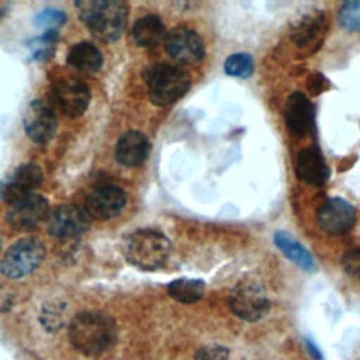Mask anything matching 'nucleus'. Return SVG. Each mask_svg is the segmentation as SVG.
Instances as JSON below:
<instances>
[{"mask_svg": "<svg viewBox=\"0 0 360 360\" xmlns=\"http://www.w3.org/2000/svg\"><path fill=\"white\" fill-rule=\"evenodd\" d=\"M72 346L84 356H98L111 349L117 340L115 321L98 311L77 314L69 323Z\"/></svg>", "mask_w": 360, "mask_h": 360, "instance_id": "f257e3e1", "label": "nucleus"}, {"mask_svg": "<svg viewBox=\"0 0 360 360\" xmlns=\"http://www.w3.org/2000/svg\"><path fill=\"white\" fill-rule=\"evenodd\" d=\"M79 17L100 41L118 39L128 21V4L121 0H83L76 3Z\"/></svg>", "mask_w": 360, "mask_h": 360, "instance_id": "f03ea898", "label": "nucleus"}, {"mask_svg": "<svg viewBox=\"0 0 360 360\" xmlns=\"http://www.w3.org/2000/svg\"><path fill=\"white\" fill-rule=\"evenodd\" d=\"M170 240L156 229H139L131 233L124 243L127 260L139 270L160 269L169 259Z\"/></svg>", "mask_w": 360, "mask_h": 360, "instance_id": "7ed1b4c3", "label": "nucleus"}, {"mask_svg": "<svg viewBox=\"0 0 360 360\" xmlns=\"http://www.w3.org/2000/svg\"><path fill=\"white\" fill-rule=\"evenodd\" d=\"M149 100L160 107L180 100L191 86V76L183 68L170 63H155L145 75Z\"/></svg>", "mask_w": 360, "mask_h": 360, "instance_id": "20e7f679", "label": "nucleus"}, {"mask_svg": "<svg viewBox=\"0 0 360 360\" xmlns=\"http://www.w3.org/2000/svg\"><path fill=\"white\" fill-rule=\"evenodd\" d=\"M229 308L240 319L256 322L270 311V300L264 285L255 278L240 280L229 292Z\"/></svg>", "mask_w": 360, "mask_h": 360, "instance_id": "39448f33", "label": "nucleus"}, {"mask_svg": "<svg viewBox=\"0 0 360 360\" xmlns=\"http://www.w3.org/2000/svg\"><path fill=\"white\" fill-rule=\"evenodd\" d=\"M45 245L41 239L27 236L14 242L0 262V271L8 278H21L31 274L45 259Z\"/></svg>", "mask_w": 360, "mask_h": 360, "instance_id": "423d86ee", "label": "nucleus"}, {"mask_svg": "<svg viewBox=\"0 0 360 360\" xmlns=\"http://www.w3.org/2000/svg\"><path fill=\"white\" fill-rule=\"evenodd\" d=\"M90 98L89 86L76 77H60L51 87L52 104L70 118L82 115L87 110Z\"/></svg>", "mask_w": 360, "mask_h": 360, "instance_id": "0eeeda50", "label": "nucleus"}, {"mask_svg": "<svg viewBox=\"0 0 360 360\" xmlns=\"http://www.w3.org/2000/svg\"><path fill=\"white\" fill-rule=\"evenodd\" d=\"M90 222L91 219L84 208L65 204L49 212L46 218V228L52 236L69 240L83 235L89 229Z\"/></svg>", "mask_w": 360, "mask_h": 360, "instance_id": "6e6552de", "label": "nucleus"}, {"mask_svg": "<svg viewBox=\"0 0 360 360\" xmlns=\"http://www.w3.org/2000/svg\"><path fill=\"white\" fill-rule=\"evenodd\" d=\"M326 22L328 20L321 10H311L309 13L302 14L291 24V41L307 55L316 52L323 42Z\"/></svg>", "mask_w": 360, "mask_h": 360, "instance_id": "1a4fd4ad", "label": "nucleus"}, {"mask_svg": "<svg viewBox=\"0 0 360 360\" xmlns=\"http://www.w3.org/2000/svg\"><path fill=\"white\" fill-rule=\"evenodd\" d=\"M165 48L172 59L180 65H193L202 59L204 41L194 30L186 27L173 28L166 34Z\"/></svg>", "mask_w": 360, "mask_h": 360, "instance_id": "9d476101", "label": "nucleus"}, {"mask_svg": "<svg viewBox=\"0 0 360 360\" xmlns=\"http://www.w3.org/2000/svg\"><path fill=\"white\" fill-rule=\"evenodd\" d=\"M51 210L48 200L41 194H30L8 205L7 221L17 231H30L37 228L48 218Z\"/></svg>", "mask_w": 360, "mask_h": 360, "instance_id": "9b49d317", "label": "nucleus"}, {"mask_svg": "<svg viewBox=\"0 0 360 360\" xmlns=\"http://www.w3.org/2000/svg\"><path fill=\"white\" fill-rule=\"evenodd\" d=\"M127 204L125 191L115 184H104L94 188L86 198L84 210L90 219L107 221L121 214Z\"/></svg>", "mask_w": 360, "mask_h": 360, "instance_id": "f8f14e48", "label": "nucleus"}, {"mask_svg": "<svg viewBox=\"0 0 360 360\" xmlns=\"http://www.w3.org/2000/svg\"><path fill=\"white\" fill-rule=\"evenodd\" d=\"M44 173L35 163H22L3 181H0V198L8 205L24 198L41 186Z\"/></svg>", "mask_w": 360, "mask_h": 360, "instance_id": "ddd939ff", "label": "nucleus"}, {"mask_svg": "<svg viewBox=\"0 0 360 360\" xmlns=\"http://www.w3.org/2000/svg\"><path fill=\"white\" fill-rule=\"evenodd\" d=\"M24 129L35 143H48L58 131V118L51 107L44 100H34L24 114Z\"/></svg>", "mask_w": 360, "mask_h": 360, "instance_id": "4468645a", "label": "nucleus"}, {"mask_svg": "<svg viewBox=\"0 0 360 360\" xmlns=\"http://www.w3.org/2000/svg\"><path fill=\"white\" fill-rule=\"evenodd\" d=\"M316 218L323 232L330 235H342L354 226L356 208L345 198L332 197L319 207Z\"/></svg>", "mask_w": 360, "mask_h": 360, "instance_id": "2eb2a0df", "label": "nucleus"}, {"mask_svg": "<svg viewBox=\"0 0 360 360\" xmlns=\"http://www.w3.org/2000/svg\"><path fill=\"white\" fill-rule=\"evenodd\" d=\"M314 105L302 91H294L288 96L284 107V120L292 135H307L314 127Z\"/></svg>", "mask_w": 360, "mask_h": 360, "instance_id": "dca6fc26", "label": "nucleus"}, {"mask_svg": "<svg viewBox=\"0 0 360 360\" xmlns=\"http://www.w3.org/2000/svg\"><path fill=\"white\" fill-rule=\"evenodd\" d=\"M297 177L315 187L323 186L329 179V167L323 159V155L316 146L304 148L298 152L295 160Z\"/></svg>", "mask_w": 360, "mask_h": 360, "instance_id": "f3484780", "label": "nucleus"}, {"mask_svg": "<svg viewBox=\"0 0 360 360\" xmlns=\"http://www.w3.org/2000/svg\"><path fill=\"white\" fill-rule=\"evenodd\" d=\"M149 141L139 131H128L120 136L115 145V159L127 167L142 165L149 155Z\"/></svg>", "mask_w": 360, "mask_h": 360, "instance_id": "a211bd4d", "label": "nucleus"}, {"mask_svg": "<svg viewBox=\"0 0 360 360\" xmlns=\"http://www.w3.org/2000/svg\"><path fill=\"white\" fill-rule=\"evenodd\" d=\"M68 63L82 73H96L103 66V53L91 42H79L70 46Z\"/></svg>", "mask_w": 360, "mask_h": 360, "instance_id": "6ab92c4d", "label": "nucleus"}, {"mask_svg": "<svg viewBox=\"0 0 360 360\" xmlns=\"http://www.w3.org/2000/svg\"><path fill=\"white\" fill-rule=\"evenodd\" d=\"M274 243L288 257V260L295 263L304 271L312 273L316 270V263L312 255L290 233L284 231H277L274 233Z\"/></svg>", "mask_w": 360, "mask_h": 360, "instance_id": "aec40b11", "label": "nucleus"}, {"mask_svg": "<svg viewBox=\"0 0 360 360\" xmlns=\"http://www.w3.org/2000/svg\"><path fill=\"white\" fill-rule=\"evenodd\" d=\"M132 37L139 46H155L166 38V28L163 21L155 15L148 14L138 18L132 27Z\"/></svg>", "mask_w": 360, "mask_h": 360, "instance_id": "412c9836", "label": "nucleus"}, {"mask_svg": "<svg viewBox=\"0 0 360 360\" xmlns=\"http://www.w3.org/2000/svg\"><path fill=\"white\" fill-rule=\"evenodd\" d=\"M169 295L181 304H193L202 298L205 284L200 278H176L167 284Z\"/></svg>", "mask_w": 360, "mask_h": 360, "instance_id": "4be33fe9", "label": "nucleus"}, {"mask_svg": "<svg viewBox=\"0 0 360 360\" xmlns=\"http://www.w3.org/2000/svg\"><path fill=\"white\" fill-rule=\"evenodd\" d=\"M224 70L232 77L248 79L255 70V62L249 53H232L225 59Z\"/></svg>", "mask_w": 360, "mask_h": 360, "instance_id": "5701e85b", "label": "nucleus"}, {"mask_svg": "<svg viewBox=\"0 0 360 360\" xmlns=\"http://www.w3.org/2000/svg\"><path fill=\"white\" fill-rule=\"evenodd\" d=\"M59 41L58 31H44L38 38L30 42V49L32 52V58L37 60L48 59Z\"/></svg>", "mask_w": 360, "mask_h": 360, "instance_id": "b1692460", "label": "nucleus"}, {"mask_svg": "<svg viewBox=\"0 0 360 360\" xmlns=\"http://www.w3.org/2000/svg\"><path fill=\"white\" fill-rule=\"evenodd\" d=\"M41 323L48 332H56L65 323V308L63 305L51 302L44 305L41 311Z\"/></svg>", "mask_w": 360, "mask_h": 360, "instance_id": "393cba45", "label": "nucleus"}, {"mask_svg": "<svg viewBox=\"0 0 360 360\" xmlns=\"http://www.w3.org/2000/svg\"><path fill=\"white\" fill-rule=\"evenodd\" d=\"M339 24L347 31H360V0L347 1L339 8Z\"/></svg>", "mask_w": 360, "mask_h": 360, "instance_id": "a878e982", "label": "nucleus"}, {"mask_svg": "<svg viewBox=\"0 0 360 360\" xmlns=\"http://www.w3.org/2000/svg\"><path fill=\"white\" fill-rule=\"evenodd\" d=\"M65 21H66L65 13L56 8H46L39 14H37L35 17V24L44 28L45 31H58V28L63 25Z\"/></svg>", "mask_w": 360, "mask_h": 360, "instance_id": "bb28decb", "label": "nucleus"}, {"mask_svg": "<svg viewBox=\"0 0 360 360\" xmlns=\"http://www.w3.org/2000/svg\"><path fill=\"white\" fill-rule=\"evenodd\" d=\"M194 360H229V349L222 345H205L195 352Z\"/></svg>", "mask_w": 360, "mask_h": 360, "instance_id": "cd10ccee", "label": "nucleus"}, {"mask_svg": "<svg viewBox=\"0 0 360 360\" xmlns=\"http://www.w3.org/2000/svg\"><path fill=\"white\" fill-rule=\"evenodd\" d=\"M342 266L347 274L360 280V246L345 252L342 256Z\"/></svg>", "mask_w": 360, "mask_h": 360, "instance_id": "c85d7f7f", "label": "nucleus"}, {"mask_svg": "<svg viewBox=\"0 0 360 360\" xmlns=\"http://www.w3.org/2000/svg\"><path fill=\"white\" fill-rule=\"evenodd\" d=\"M307 87L309 90V93L312 96H318L321 93H323L326 89H328V80L321 73H312L309 77H308V82H307Z\"/></svg>", "mask_w": 360, "mask_h": 360, "instance_id": "c756f323", "label": "nucleus"}, {"mask_svg": "<svg viewBox=\"0 0 360 360\" xmlns=\"http://www.w3.org/2000/svg\"><path fill=\"white\" fill-rule=\"evenodd\" d=\"M305 345H307V349H308V352H309V354L314 360H323V356H322L321 350L315 346V343L312 340L305 338Z\"/></svg>", "mask_w": 360, "mask_h": 360, "instance_id": "7c9ffc66", "label": "nucleus"}, {"mask_svg": "<svg viewBox=\"0 0 360 360\" xmlns=\"http://www.w3.org/2000/svg\"><path fill=\"white\" fill-rule=\"evenodd\" d=\"M10 10V3L7 1H0V18L4 17Z\"/></svg>", "mask_w": 360, "mask_h": 360, "instance_id": "2f4dec72", "label": "nucleus"}]
</instances>
